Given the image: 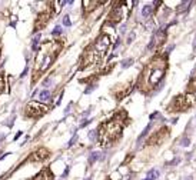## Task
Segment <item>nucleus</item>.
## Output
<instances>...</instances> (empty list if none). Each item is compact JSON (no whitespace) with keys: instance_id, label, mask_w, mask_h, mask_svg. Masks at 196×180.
Here are the masks:
<instances>
[{"instance_id":"4468645a","label":"nucleus","mask_w":196,"mask_h":180,"mask_svg":"<svg viewBox=\"0 0 196 180\" xmlns=\"http://www.w3.org/2000/svg\"><path fill=\"white\" fill-rule=\"evenodd\" d=\"M100 157H102V156H100V153H99V152H93V153L90 154V157H89V164H93L94 161H96V160H99Z\"/></svg>"},{"instance_id":"5701e85b","label":"nucleus","mask_w":196,"mask_h":180,"mask_svg":"<svg viewBox=\"0 0 196 180\" xmlns=\"http://www.w3.org/2000/svg\"><path fill=\"white\" fill-rule=\"evenodd\" d=\"M4 89V83H3V76H0V93Z\"/></svg>"},{"instance_id":"20e7f679","label":"nucleus","mask_w":196,"mask_h":180,"mask_svg":"<svg viewBox=\"0 0 196 180\" xmlns=\"http://www.w3.org/2000/svg\"><path fill=\"white\" fill-rule=\"evenodd\" d=\"M192 102H186L185 96H176L175 100L169 104V112H180V110H188Z\"/></svg>"},{"instance_id":"f03ea898","label":"nucleus","mask_w":196,"mask_h":180,"mask_svg":"<svg viewBox=\"0 0 196 180\" xmlns=\"http://www.w3.org/2000/svg\"><path fill=\"white\" fill-rule=\"evenodd\" d=\"M122 129H123V123H122V120H117V119H110L109 121L102 123L99 129L96 130L100 144L108 147L113 142H116L122 136Z\"/></svg>"},{"instance_id":"1a4fd4ad","label":"nucleus","mask_w":196,"mask_h":180,"mask_svg":"<svg viewBox=\"0 0 196 180\" xmlns=\"http://www.w3.org/2000/svg\"><path fill=\"white\" fill-rule=\"evenodd\" d=\"M152 39L155 40V43L162 44V43L165 42V30H163V29H159V30H156L155 36H153Z\"/></svg>"},{"instance_id":"412c9836","label":"nucleus","mask_w":196,"mask_h":180,"mask_svg":"<svg viewBox=\"0 0 196 180\" xmlns=\"http://www.w3.org/2000/svg\"><path fill=\"white\" fill-rule=\"evenodd\" d=\"M180 144L185 146V147H188V146H189V139H188V137H183V139H182V143H180Z\"/></svg>"},{"instance_id":"f3484780","label":"nucleus","mask_w":196,"mask_h":180,"mask_svg":"<svg viewBox=\"0 0 196 180\" xmlns=\"http://www.w3.org/2000/svg\"><path fill=\"white\" fill-rule=\"evenodd\" d=\"M60 33H62V27H60V26H56V27L53 29V32H52V34H53V36H59Z\"/></svg>"},{"instance_id":"393cba45","label":"nucleus","mask_w":196,"mask_h":180,"mask_svg":"<svg viewBox=\"0 0 196 180\" xmlns=\"http://www.w3.org/2000/svg\"><path fill=\"white\" fill-rule=\"evenodd\" d=\"M69 170H70V167L67 166V167H66V170L63 172V176H62V177H66V176H67V173H69Z\"/></svg>"},{"instance_id":"f8f14e48","label":"nucleus","mask_w":196,"mask_h":180,"mask_svg":"<svg viewBox=\"0 0 196 180\" xmlns=\"http://www.w3.org/2000/svg\"><path fill=\"white\" fill-rule=\"evenodd\" d=\"M159 170H156V169H152V170H149L148 172V177L146 179H149V180H155L156 177H159Z\"/></svg>"},{"instance_id":"7ed1b4c3","label":"nucleus","mask_w":196,"mask_h":180,"mask_svg":"<svg viewBox=\"0 0 196 180\" xmlns=\"http://www.w3.org/2000/svg\"><path fill=\"white\" fill-rule=\"evenodd\" d=\"M110 44V39L108 34H102L94 40L93 44H90L89 47L86 49L83 54V63L85 66H89V65H94V63H99L100 60L103 59L105 56L106 50H108Z\"/></svg>"},{"instance_id":"cd10ccee","label":"nucleus","mask_w":196,"mask_h":180,"mask_svg":"<svg viewBox=\"0 0 196 180\" xmlns=\"http://www.w3.org/2000/svg\"><path fill=\"white\" fill-rule=\"evenodd\" d=\"M85 180H92V177H86V179H85Z\"/></svg>"},{"instance_id":"dca6fc26","label":"nucleus","mask_w":196,"mask_h":180,"mask_svg":"<svg viewBox=\"0 0 196 180\" xmlns=\"http://www.w3.org/2000/svg\"><path fill=\"white\" fill-rule=\"evenodd\" d=\"M132 65H133V59H126V60H123V62H122V67H123V69L130 67Z\"/></svg>"},{"instance_id":"aec40b11","label":"nucleus","mask_w":196,"mask_h":180,"mask_svg":"<svg viewBox=\"0 0 196 180\" xmlns=\"http://www.w3.org/2000/svg\"><path fill=\"white\" fill-rule=\"evenodd\" d=\"M63 24H65V26H70V24H72V22H70V19H69V16H66L63 17Z\"/></svg>"},{"instance_id":"39448f33","label":"nucleus","mask_w":196,"mask_h":180,"mask_svg":"<svg viewBox=\"0 0 196 180\" xmlns=\"http://www.w3.org/2000/svg\"><path fill=\"white\" fill-rule=\"evenodd\" d=\"M47 112V107L43 104H39V103H29L26 107V114L29 116V117H40L42 114H44V113Z\"/></svg>"},{"instance_id":"c85d7f7f","label":"nucleus","mask_w":196,"mask_h":180,"mask_svg":"<svg viewBox=\"0 0 196 180\" xmlns=\"http://www.w3.org/2000/svg\"><path fill=\"white\" fill-rule=\"evenodd\" d=\"M143 180H149V179H143Z\"/></svg>"},{"instance_id":"4be33fe9","label":"nucleus","mask_w":196,"mask_h":180,"mask_svg":"<svg viewBox=\"0 0 196 180\" xmlns=\"http://www.w3.org/2000/svg\"><path fill=\"white\" fill-rule=\"evenodd\" d=\"M189 87H191V90H196V77L191 82V84H189Z\"/></svg>"},{"instance_id":"2eb2a0df","label":"nucleus","mask_w":196,"mask_h":180,"mask_svg":"<svg viewBox=\"0 0 196 180\" xmlns=\"http://www.w3.org/2000/svg\"><path fill=\"white\" fill-rule=\"evenodd\" d=\"M39 40H40V34H37L35 39H33V42H32V49L33 50H37V44H39Z\"/></svg>"},{"instance_id":"a878e982","label":"nucleus","mask_w":196,"mask_h":180,"mask_svg":"<svg viewBox=\"0 0 196 180\" xmlns=\"http://www.w3.org/2000/svg\"><path fill=\"white\" fill-rule=\"evenodd\" d=\"M20 136H22V132H19V133H17V135L16 136H14V140H16V139H19V137Z\"/></svg>"},{"instance_id":"9b49d317","label":"nucleus","mask_w":196,"mask_h":180,"mask_svg":"<svg viewBox=\"0 0 196 180\" xmlns=\"http://www.w3.org/2000/svg\"><path fill=\"white\" fill-rule=\"evenodd\" d=\"M39 100H40V102H47V100H50V91L42 90L40 93H39Z\"/></svg>"},{"instance_id":"bb28decb","label":"nucleus","mask_w":196,"mask_h":180,"mask_svg":"<svg viewBox=\"0 0 196 180\" xmlns=\"http://www.w3.org/2000/svg\"><path fill=\"white\" fill-rule=\"evenodd\" d=\"M26 73H27V67L23 70V73H22V77H24V76H26Z\"/></svg>"},{"instance_id":"9d476101","label":"nucleus","mask_w":196,"mask_h":180,"mask_svg":"<svg viewBox=\"0 0 196 180\" xmlns=\"http://www.w3.org/2000/svg\"><path fill=\"white\" fill-rule=\"evenodd\" d=\"M152 11H153V6L152 4H146L145 7L142 9V16L143 17H150Z\"/></svg>"},{"instance_id":"ddd939ff","label":"nucleus","mask_w":196,"mask_h":180,"mask_svg":"<svg viewBox=\"0 0 196 180\" xmlns=\"http://www.w3.org/2000/svg\"><path fill=\"white\" fill-rule=\"evenodd\" d=\"M191 4H192V2H183V3H180L179 7H177V13H182V11L188 10Z\"/></svg>"},{"instance_id":"a211bd4d","label":"nucleus","mask_w":196,"mask_h":180,"mask_svg":"<svg viewBox=\"0 0 196 180\" xmlns=\"http://www.w3.org/2000/svg\"><path fill=\"white\" fill-rule=\"evenodd\" d=\"M96 135H97L96 130H90V132H89V139H90V140H94V139H96Z\"/></svg>"},{"instance_id":"6ab92c4d","label":"nucleus","mask_w":196,"mask_h":180,"mask_svg":"<svg viewBox=\"0 0 196 180\" xmlns=\"http://www.w3.org/2000/svg\"><path fill=\"white\" fill-rule=\"evenodd\" d=\"M149 130H150V124H149V126H148V127H145V130H143V132H142V135H140V136H139V140H140V139H142V137H145L146 135H148V132H149Z\"/></svg>"},{"instance_id":"6e6552de","label":"nucleus","mask_w":196,"mask_h":180,"mask_svg":"<svg viewBox=\"0 0 196 180\" xmlns=\"http://www.w3.org/2000/svg\"><path fill=\"white\" fill-rule=\"evenodd\" d=\"M32 180H52V173L49 172V169H43L37 176H35Z\"/></svg>"},{"instance_id":"f257e3e1","label":"nucleus","mask_w":196,"mask_h":180,"mask_svg":"<svg viewBox=\"0 0 196 180\" xmlns=\"http://www.w3.org/2000/svg\"><path fill=\"white\" fill-rule=\"evenodd\" d=\"M166 59L162 56H156L152 59V62L146 66L145 72L140 79V86L145 89H152L162 80L165 72H166Z\"/></svg>"},{"instance_id":"423d86ee","label":"nucleus","mask_w":196,"mask_h":180,"mask_svg":"<svg viewBox=\"0 0 196 180\" xmlns=\"http://www.w3.org/2000/svg\"><path fill=\"white\" fill-rule=\"evenodd\" d=\"M59 46H54V49L53 50H47V53H44V56H43V60H42V62H39V63H42L40 66H39L37 67V70H40V72H44L46 69L49 67V66L52 65V63H53V60H54V57L57 56V53H59Z\"/></svg>"},{"instance_id":"b1692460","label":"nucleus","mask_w":196,"mask_h":180,"mask_svg":"<svg viewBox=\"0 0 196 180\" xmlns=\"http://www.w3.org/2000/svg\"><path fill=\"white\" fill-rule=\"evenodd\" d=\"M50 83H52V79L49 77V79H46V80L43 82V86H44V87H47V86H49V84H50Z\"/></svg>"},{"instance_id":"0eeeda50","label":"nucleus","mask_w":196,"mask_h":180,"mask_svg":"<svg viewBox=\"0 0 196 180\" xmlns=\"http://www.w3.org/2000/svg\"><path fill=\"white\" fill-rule=\"evenodd\" d=\"M122 17H125L123 16V7H122V6H116L112 10V13H110V19H112L113 22H119Z\"/></svg>"}]
</instances>
